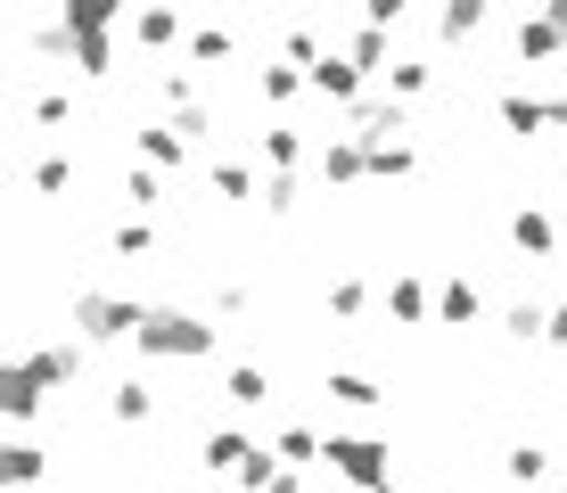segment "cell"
<instances>
[{
  "instance_id": "4fadbf2b",
  "label": "cell",
  "mask_w": 567,
  "mask_h": 493,
  "mask_svg": "<svg viewBox=\"0 0 567 493\" xmlns=\"http://www.w3.org/2000/svg\"><path fill=\"white\" fill-rule=\"evenodd\" d=\"M223 50H230L223 25H198V33H189V58H223Z\"/></svg>"
},
{
  "instance_id": "9c48e42d",
  "label": "cell",
  "mask_w": 567,
  "mask_h": 493,
  "mask_svg": "<svg viewBox=\"0 0 567 493\" xmlns=\"http://www.w3.org/2000/svg\"><path fill=\"white\" fill-rule=\"evenodd\" d=\"M436 312H444V321H468V312H477V288H468V280H444Z\"/></svg>"
},
{
  "instance_id": "8fae6325",
  "label": "cell",
  "mask_w": 567,
  "mask_h": 493,
  "mask_svg": "<svg viewBox=\"0 0 567 493\" xmlns=\"http://www.w3.org/2000/svg\"><path fill=\"white\" fill-rule=\"evenodd\" d=\"M42 469H50V461H42V444H9V477H17V485H33Z\"/></svg>"
},
{
  "instance_id": "30bf717a",
  "label": "cell",
  "mask_w": 567,
  "mask_h": 493,
  "mask_svg": "<svg viewBox=\"0 0 567 493\" xmlns=\"http://www.w3.org/2000/svg\"><path fill=\"white\" fill-rule=\"evenodd\" d=\"M559 50V25H535V17H526L518 25V58H551Z\"/></svg>"
},
{
  "instance_id": "6da1fadb",
  "label": "cell",
  "mask_w": 567,
  "mask_h": 493,
  "mask_svg": "<svg viewBox=\"0 0 567 493\" xmlns=\"http://www.w3.org/2000/svg\"><path fill=\"white\" fill-rule=\"evenodd\" d=\"M141 353L189 362V353H214V329L198 321V312H148V321H141Z\"/></svg>"
},
{
  "instance_id": "ba28073f",
  "label": "cell",
  "mask_w": 567,
  "mask_h": 493,
  "mask_svg": "<svg viewBox=\"0 0 567 493\" xmlns=\"http://www.w3.org/2000/svg\"><path fill=\"white\" fill-rule=\"evenodd\" d=\"M264 394H271V379H264L256 362H239V370H230V403H264Z\"/></svg>"
},
{
  "instance_id": "e0dca14e",
  "label": "cell",
  "mask_w": 567,
  "mask_h": 493,
  "mask_svg": "<svg viewBox=\"0 0 567 493\" xmlns=\"http://www.w3.org/2000/svg\"><path fill=\"white\" fill-rule=\"evenodd\" d=\"M256 83H264V99H288V91H297V74H288V66H264Z\"/></svg>"
},
{
  "instance_id": "3957f363",
  "label": "cell",
  "mask_w": 567,
  "mask_h": 493,
  "mask_svg": "<svg viewBox=\"0 0 567 493\" xmlns=\"http://www.w3.org/2000/svg\"><path fill=\"white\" fill-rule=\"evenodd\" d=\"M321 461H338L346 477L370 485V493L386 485V444H370V436H329V444H321Z\"/></svg>"
},
{
  "instance_id": "52a82bcc",
  "label": "cell",
  "mask_w": 567,
  "mask_h": 493,
  "mask_svg": "<svg viewBox=\"0 0 567 493\" xmlns=\"http://www.w3.org/2000/svg\"><path fill=\"white\" fill-rule=\"evenodd\" d=\"M329 394H338V403H379V387H370L362 370H329Z\"/></svg>"
},
{
  "instance_id": "5b68a950",
  "label": "cell",
  "mask_w": 567,
  "mask_h": 493,
  "mask_svg": "<svg viewBox=\"0 0 567 493\" xmlns=\"http://www.w3.org/2000/svg\"><path fill=\"white\" fill-rule=\"evenodd\" d=\"M511 239H518L526 255H543V247H551V214H535V206H526L518 223H511Z\"/></svg>"
},
{
  "instance_id": "5bb4252c",
  "label": "cell",
  "mask_w": 567,
  "mask_h": 493,
  "mask_svg": "<svg viewBox=\"0 0 567 493\" xmlns=\"http://www.w3.org/2000/svg\"><path fill=\"white\" fill-rule=\"evenodd\" d=\"M264 165H297V132H264Z\"/></svg>"
},
{
  "instance_id": "9a60e30c",
  "label": "cell",
  "mask_w": 567,
  "mask_h": 493,
  "mask_svg": "<svg viewBox=\"0 0 567 493\" xmlns=\"http://www.w3.org/2000/svg\"><path fill=\"white\" fill-rule=\"evenodd\" d=\"M33 182H42V189H66L74 165H66V156H42V165H33Z\"/></svg>"
},
{
  "instance_id": "7c38bea8",
  "label": "cell",
  "mask_w": 567,
  "mask_h": 493,
  "mask_svg": "<svg viewBox=\"0 0 567 493\" xmlns=\"http://www.w3.org/2000/svg\"><path fill=\"white\" fill-rule=\"evenodd\" d=\"M386 305H395V321H420L427 296H420V280H395V288H386Z\"/></svg>"
},
{
  "instance_id": "2e32d148",
  "label": "cell",
  "mask_w": 567,
  "mask_h": 493,
  "mask_svg": "<svg viewBox=\"0 0 567 493\" xmlns=\"http://www.w3.org/2000/svg\"><path fill=\"white\" fill-rule=\"evenodd\" d=\"M115 420H148V394L141 387H115Z\"/></svg>"
},
{
  "instance_id": "8992f818",
  "label": "cell",
  "mask_w": 567,
  "mask_h": 493,
  "mask_svg": "<svg viewBox=\"0 0 567 493\" xmlns=\"http://www.w3.org/2000/svg\"><path fill=\"white\" fill-rule=\"evenodd\" d=\"M230 461H256V452H247V436H230V428H223V436H206V469H230Z\"/></svg>"
},
{
  "instance_id": "277c9868",
  "label": "cell",
  "mask_w": 567,
  "mask_h": 493,
  "mask_svg": "<svg viewBox=\"0 0 567 493\" xmlns=\"http://www.w3.org/2000/svg\"><path fill=\"white\" fill-rule=\"evenodd\" d=\"M354 74H362V66H354V58H338V50H321V66H312V83H321V91H338V99H346V91H354Z\"/></svg>"
},
{
  "instance_id": "d6986e66",
  "label": "cell",
  "mask_w": 567,
  "mask_h": 493,
  "mask_svg": "<svg viewBox=\"0 0 567 493\" xmlns=\"http://www.w3.org/2000/svg\"><path fill=\"white\" fill-rule=\"evenodd\" d=\"M379 493H386V485H379Z\"/></svg>"
},
{
  "instance_id": "7a4b0ae2",
  "label": "cell",
  "mask_w": 567,
  "mask_h": 493,
  "mask_svg": "<svg viewBox=\"0 0 567 493\" xmlns=\"http://www.w3.org/2000/svg\"><path fill=\"white\" fill-rule=\"evenodd\" d=\"M148 305H132V296H74V329H91V338H141Z\"/></svg>"
},
{
  "instance_id": "ac0fdd59",
  "label": "cell",
  "mask_w": 567,
  "mask_h": 493,
  "mask_svg": "<svg viewBox=\"0 0 567 493\" xmlns=\"http://www.w3.org/2000/svg\"><path fill=\"white\" fill-rule=\"evenodd\" d=\"M551 346H567V305L551 312Z\"/></svg>"
}]
</instances>
